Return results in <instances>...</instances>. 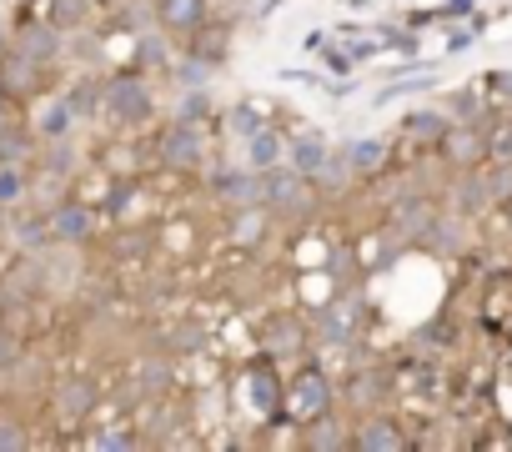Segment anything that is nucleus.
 <instances>
[{
    "label": "nucleus",
    "instance_id": "16",
    "mask_svg": "<svg viewBox=\"0 0 512 452\" xmlns=\"http://www.w3.org/2000/svg\"><path fill=\"white\" fill-rule=\"evenodd\" d=\"M327 156H332V141H327L322 131H297V136L287 141V156H282V161H287L302 181H312V176H317V166H322Z\"/></svg>",
    "mask_w": 512,
    "mask_h": 452
},
{
    "label": "nucleus",
    "instance_id": "23",
    "mask_svg": "<svg viewBox=\"0 0 512 452\" xmlns=\"http://www.w3.org/2000/svg\"><path fill=\"white\" fill-rule=\"evenodd\" d=\"M71 131H76V116H71L66 96L61 101H46L41 116H36V141H66Z\"/></svg>",
    "mask_w": 512,
    "mask_h": 452
},
{
    "label": "nucleus",
    "instance_id": "38",
    "mask_svg": "<svg viewBox=\"0 0 512 452\" xmlns=\"http://www.w3.org/2000/svg\"><path fill=\"white\" fill-rule=\"evenodd\" d=\"M136 61H141L146 71H151V66H156V71H166V66H171V46H166V41H151V36H146V41L136 46Z\"/></svg>",
    "mask_w": 512,
    "mask_h": 452
},
{
    "label": "nucleus",
    "instance_id": "35",
    "mask_svg": "<svg viewBox=\"0 0 512 452\" xmlns=\"http://www.w3.org/2000/svg\"><path fill=\"white\" fill-rule=\"evenodd\" d=\"M136 382H141V387H136L141 397H161L176 377H171V362H146V367L136 372Z\"/></svg>",
    "mask_w": 512,
    "mask_h": 452
},
{
    "label": "nucleus",
    "instance_id": "45",
    "mask_svg": "<svg viewBox=\"0 0 512 452\" xmlns=\"http://www.w3.org/2000/svg\"><path fill=\"white\" fill-rule=\"evenodd\" d=\"M502 206H507V216H512V196H507V201H502Z\"/></svg>",
    "mask_w": 512,
    "mask_h": 452
},
{
    "label": "nucleus",
    "instance_id": "24",
    "mask_svg": "<svg viewBox=\"0 0 512 452\" xmlns=\"http://www.w3.org/2000/svg\"><path fill=\"white\" fill-rule=\"evenodd\" d=\"M36 146H41V141H36L31 131L0 121V166H26V161L36 156Z\"/></svg>",
    "mask_w": 512,
    "mask_h": 452
},
{
    "label": "nucleus",
    "instance_id": "26",
    "mask_svg": "<svg viewBox=\"0 0 512 452\" xmlns=\"http://www.w3.org/2000/svg\"><path fill=\"white\" fill-rule=\"evenodd\" d=\"M46 21L61 26V31H86L91 26V0H51Z\"/></svg>",
    "mask_w": 512,
    "mask_h": 452
},
{
    "label": "nucleus",
    "instance_id": "3",
    "mask_svg": "<svg viewBox=\"0 0 512 452\" xmlns=\"http://www.w3.org/2000/svg\"><path fill=\"white\" fill-rule=\"evenodd\" d=\"M282 407H287V417L302 427V422H312V417H322V412L337 407V387H332V377H327L322 367L307 362L292 382H282Z\"/></svg>",
    "mask_w": 512,
    "mask_h": 452
},
{
    "label": "nucleus",
    "instance_id": "21",
    "mask_svg": "<svg viewBox=\"0 0 512 452\" xmlns=\"http://www.w3.org/2000/svg\"><path fill=\"white\" fill-rule=\"evenodd\" d=\"M387 397H392V377H387V372H352V382H347V402H352V407L372 412V407H382Z\"/></svg>",
    "mask_w": 512,
    "mask_h": 452
},
{
    "label": "nucleus",
    "instance_id": "39",
    "mask_svg": "<svg viewBox=\"0 0 512 452\" xmlns=\"http://www.w3.org/2000/svg\"><path fill=\"white\" fill-rule=\"evenodd\" d=\"M141 437L136 432H126V427H101L96 437H91V447H101V452H116V447H136Z\"/></svg>",
    "mask_w": 512,
    "mask_h": 452
},
{
    "label": "nucleus",
    "instance_id": "7",
    "mask_svg": "<svg viewBox=\"0 0 512 452\" xmlns=\"http://www.w3.org/2000/svg\"><path fill=\"white\" fill-rule=\"evenodd\" d=\"M11 51H21V56H31L36 66H61V56H66V31L61 26H51V21H21L16 26V36H11Z\"/></svg>",
    "mask_w": 512,
    "mask_h": 452
},
{
    "label": "nucleus",
    "instance_id": "28",
    "mask_svg": "<svg viewBox=\"0 0 512 452\" xmlns=\"http://www.w3.org/2000/svg\"><path fill=\"white\" fill-rule=\"evenodd\" d=\"M352 176H357V171H352V161H347L342 151H332V156H327V161L317 166L312 186H317V191H342V186H347Z\"/></svg>",
    "mask_w": 512,
    "mask_h": 452
},
{
    "label": "nucleus",
    "instance_id": "29",
    "mask_svg": "<svg viewBox=\"0 0 512 452\" xmlns=\"http://www.w3.org/2000/svg\"><path fill=\"white\" fill-rule=\"evenodd\" d=\"M136 196H141V181L136 176H116V186L106 191V216L111 221H126V211L136 206Z\"/></svg>",
    "mask_w": 512,
    "mask_h": 452
},
{
    "label": "nucleus",
    "instance_id": "14",
    "mask_svg": "<svg viewBox=\"0 0 512 452\" xmlns=\"http://www.w3.org/2000/svg\"><path fill=\"white\" fill-rule=\"evenodd\" d=\"M206 186H211V196L221 206H256V201H262V196H256V171L251 166H216Z\"/></svg>",
    "mask_w": 512,
    "mask_h": 452
},
{
    "label": "nucleus",
    "instance_id": "12",
    "mask_svg": "<svg viewBox=\"0 0 512 452\" xmlns=\"http://www.w3.org/2000/svg\"><path fill=\"white\" fill-rule=\"evenodd\" d=\"M307 322L302 317H292V312H282V317H272L267 327H262V352L272 357V362H287V357H302L307 352Z\"/></svg>",
    "mask_w": 512,
    "mask_h": 452
},
{
    "label": "nucleus",
    "instance_id": "10",
    "mask_svg": "<svg viewBox=\"0 0 512 452\" xmlns=\"http://www.w3.org/2000/svg\"><path fill=\"white\" fill-rule=\"evenodd\" d=\"M347 447H357V452H397V447H407V432H402V422H397L392 412H377V407H372V412L352 427Z\"/></svg>",
    "mask_w": 512,
    "mask_h": 452
},
{
    "label": "nucleus",
    "instance_id": "44",
    "mask_svg": "<svg viewBox=\"0 0 512 452\" xmlns=\"http://www.w3.org/2000/svg\"><path fill=\"white\" fill-rule=\"evenodd\" d=\"M6 51H11V36H6V31H0V56H6Z\"/></svg>",
    "mask_w": 512,
    "mask_h": 452
},
{
    "label": "nucleus",
    "instance_id": "22",
    "mask_svg": "<svg viewBox=\"0 0 512 452\" xmlns=\"http://www.w3.org/2000/svg\"><path fill=\"white\" fill-rule=\"evenodd\" d=\"M302 432H307L302 442H307V447H317V452H337V447H347V437H352V432H347V422H342L337 412H322V417L302 422Z\"/></svg>",
    "mask_w": 512,
    "mask_h": 452
},
{
    "label": "nucleus",
    "instance_id": "5",
    "mask_svg": "<svg viewBox=\"0 0 512 452\" xmlns=\"http://www.w3.org/2000/svg\"><path fill=\"white\" fill-rule=\"evenodd\" d=\"M362 317H367V307H362L357 292H342V297L322 302L317 307V342L322 347H352L357 332H362Z\"/></svg>",
    "mask_w": 512,
    "mask_h": 452
},
{
    "label": "nucleus",
    "instance_id": "34",
    "mask_svg": "<svg viewBox=\"0 0 512 452\" xmlns=\"http://www.w3.org/2000/svg\"><path fill=\"white\" fill-rule=\"evenodd\" d=\"M206 327H196V322H186V327H176L171 337H166V347L176 352V357H191V352H206Z\"/></svg>",
    "mask_w": 512,
    "mask_h": 452
},
{
    "label": "nucleus",
    "instance_id": "4",
    "mask_svg": "<svg viewBox=\"0 0 512 452\" xmlns=\"http://www.w3.org/2000/svg\"><path fill=\"white\" fill-rule=\"evenodd\" d=\"M96 407H101V382L86 377V372H71V377H61V382L51 387V412H56L61 427H81V422H91Z\"/></svg>",
    "mask_w": 512,
    "mask_h": 452
},
{
    "label": "nucleus",
    "instance_id": "30",
    "mask_svg": "<svg viewBox=\"0 0 512 452\" xmlns=\"http://www.w3.org/2000/svg\"><path fill=\"white\" fill-rule=\"evenodd\" d=\"M166 71L181 81V91H191V86H206L216 66H211V61H201V56H181V61H171Z\"/></svg>",
    "mask_w": 512,
    "mask_h": 452
},
{
    "label": "nucleus",
    "instance_id": "20",
    "mask_svg": "<svg viewBox=\"0 0 512 452\" xmlns=\"http://www.w3.org/2000/svg\"><path fill=\"white\" fill-rule=\"evenodd\" d=\"M267 206L262 201H256V206H231V226H226V232H231V242L236 247H256V242H262L267 237Z\"/></svg>",
    "mask_w": 512,
    "mask_h": 452
},
{
    "label": "nucleus",
    "instance_id": "43",
    "mask_svg": "<svg viewBox=\"0 0 512 452\" xmlns=\"http://www.w3.org/2000/svg\"><path fill=\"white\" fill-rule=\"evenodd\" d=\"M327 66H332V71H352L357 61H352L347 51H327Z\"/></svg>",
    "mask_w": 512,
    "mask_h": 452
},
{
    "label": "nucleus",
    "instance_id": "11",
    "mask_svg": "<svg viewBox=\"0 0 512 452\" xmlns=\"http://www.w3.org/2000/svg\"><path fill=\"white\" fill-rule=\"evenodd\" d=\"M437 151L447 156V166H457V171H472V166H482L487 161V131L482 126H447V136L437 141Z\"/></svg>",
    "mask_w": 512,
    "mask_h": 452
},
{
    "label": "nucleus",
    "instance_id": "42",
    "mask_svg": "<svg viewBox=\"0 0 512 452\" xmlns=\"http://www.w3.org/2000/svg\"><path fill=\"white\" fill-rule=\"evenodd\" d=\"M16 352H21V347H16V337H11L6 327H0V367H11V362H16Z\"/></svg>",
    "mask_w": 512,
    "mask_h": 452
},
{
    "label": "nucleus",
    "instance_id": "37",
    "mask_svg": "<svg viewBox=\"0 0 512 452\" xmlns=\"http://www.w3.org/2000/svg\"><path fill=\"white\" fill-rule=\"evenodd\" d=\"M487 161H512V121L487 126Z\"/></svg>",
    "mask_w": 512,
    "mask_h": 452
},
{
    "label": "nucleus",
    "instance_id": "31",
    "mask_svg": "<svg viewBox=\"0 0 512 452\" xmlns=\"http://www.w3.org/2000/svg\"><path fill=\"white\" fill-rule=\"evenodd\" d=\"M66 106H71L76 121L96 116V111H101V86H96V81H76V86L66 91Z\"/></svg>",
    "mask_w": 512,
    "mask_h": 452
},
{
    "label": "nucleus",
    "instance_id": "33",
    "mask_svg": "<svg viewBox=\"0 0 512 452\" xmlns=\"http://www.w3.org/2000/svg\"><path fill=\"white\" fill-rule=\"evenodd\" d=\"M26 191H31L26 166H0V206H16V201H26Z\"/></svg>",
    "mask_w": 512,
    "mask_h": 452
},
{
    "label": "nucleus",
    "instance_id": "6",
    "mask_svg": "<svg viewBox=\"0 0 512 452\" xmlns=\"http://www.w3.org/2000/svg\"><path fill=\"white\" fill-rule=\"evenodd\" d=\"M241 397H246V407H251L256 417H267V422H287V407H282V377H277L272 357L251 362V367L241 372Z\"/></svg>",
    "mask_w": 512,
    "mask_h": 452
},
{
    "label": "nucleus",
    "instance_id": "13",
    "mask_svg": "<svg viewBox=\"0 0 512 452\" xmlns=\"http://www.w3.org/2000/svg\"><path fill=\"white\" fill-rule=\"evenodd\" d=\"M432 221H437V206H432L427 196H407V201H397V206H392L387 232H392L397 242H427Z\"/></svg>",
    "mask_w": 512,
    "mask_h": 452
},
{
    "label": "nucleus",
    "instance_id": "9",
    "mask_svg": "<svg viewBox=\"0 0 512 452\" xmlns=\"http://www.w3.org/2000/svg\"><path fill=\"white\" fill-rule=\"evenodd\" d=\"M46 81H51V66H36L21 51L0 56V101H31Z\"/></svg>",
    "mask_w": 512,
    "mask_h": 452
},
{
    "label": "nucleus",
    "instance_id": "27",
    "mask_svg": "<svg viewBox=\"0 0 512 452\" xmlns=\"http://www.w3.org/2000/svg\"><path fill=\"white\" fill-rule=\"evenodd\" d=\"M11 237H16V247H21V252H41V247L51 242V226H46V211H36V216H21V221L11 226Z\"/></svg>",
    "mask_w": 512,
    "mask_h": 452
},
{
    "label": "nucleus",
    "instance_id": "36",
    "mask_svg": "<svg viewBox=\"0 0 512 452\" xmlns=\"http://www.w3.org/2000/svg\"><path fill=\"white\" fill-rule=\"evenodd\" d=\"M21 447H31V432L21 427V417L0 412V452H21Z\"/></svg>",
    "mask_w": 512,
    "mask_h": 452
},
{
    "label": "nucleus",
    "instance_id": "19",
    "mask_svg": "<svg viewBox=\"0 0 512 452\" xmlns=\"http://www.w3.org/2000/svg\"><path fill=\"white\" fill-rule=\"evenodd\" d=\"M287 156V136L277 131V126H256L251 136H246V166L251 171H267V166H277Z\"/></svg>",
    "mask_w": 512,
    "mask_h": 452
},
{
    "label": "nucleus",
    "instance_id": "40",
    "mask_svg": "<svg viewBox=\"0 0 512 452\" xmlns=\"http://www.w3.org/2000/svg\"><path fill=\"white\" fill-rule=\"evenodd\" d=\"M226 121H231V136H236V141H246V136H251L256 126H267V121L256 116L251 106H231V116H226Z\"/></svg>",
    "mask_w": 512,
    "mask_h": 452
},
{
    "label": "nucleus",
    "instance_id": "8",
    "mask_svg": "<svg viewBox=\"0 0 512 452\" xmlns=\"http://www.w3.org/2000/svg\"><path fill=\"white\" fill-rule=\"evenodd\" d=\"M46 226H51V242L81 247V242L96 237V211H91L86 201H76V196H61V201L46 211Z\"/></svg>",
    "mask_w": 512,
    "mask_h": 452
},
{
    "label": "nucleus",
    "instance_id": "41",
    "mask_svg": "<svg viewBox=\"0 0 512 452\" xmlns=\"http://www.w3.org/2000/svg\"><path fill=\"white\" fill-rule=\"evenodd\" d=\"M487 96H492V106H512V71H492L487 81Z\"/></svg>",
    "mask_w": 512,
    "mask_h": 452
},
{
    "label": "nucleus",
    "instance_id": "25",
    "mask_svg": "<svg viewBox=\"0 0 512 452\" xmlns=\"http://www.w3.org/2000/svg\"><path fill=\"white\" fill-rule=\"evenodd\" d=\"M457 216H472V211H482V206H492V196H487V176L482 171H467L462 181H457Z\"/></svg>",
    "mask_w": 512,
    "mask_h": 452
},
{
    "label": "nucleus",
    "instance_id": "2",
    "mask_svg": "<svg viewBox=\"0 0 512 452\" xmlns=\"http://www.w3.org/2000/svg\"><path fill=\"white\" fill-rule=\"evenodd\" d=\"M206 156H211V141L196 121H171L161 136H156V161L166 171H181V176H196L206 171Z\"/></svg>",
    "mask_w": 512,
    "mask_h": 452
},
{
    "label": "nucleus",
    "instance_id": "15",
    "mask_svg": "<svg viewBox=\"0 0 512 452\" xmlns=\"http://www.w3.org/2000/svg\"><path fill=\"white\" fill-rule=\"evenodd\" d=\"M206 21H211L206 0H156V26H161L166 36H191V31H201Z\"/></svg>",
    "mask_w": 512,
    "mask_h": 452
},
{
    "label": "nucleus",
    "instance_id": "17",
    "mask_svg": "<svg viewBox=\"0 0 512 452\" xmlns=\"http://www.w3.org/2000/svg\"><path fill=\"white\" fill-rule=\"evenodd\" d=\"M342 156L352 161L357 176H377V171L392 161V141H387V136H357V141L342 146Z\"/></svg>",
    "mask_w": 512,
    "mask_h": 452
},
{
    "label": "nucleus",
    "instance_id": "1",
    "mask_svg": "<svg viewBox=\"0 0 512 452\" xmlns=\"http://www.w3.org/2000/svg\"><path fill=\"white\" fill-rule=\"evenodd\" d=\"M101 116L111 126H146L156 116V91L141 71H116L101 86Z\"/></svg>",
    "mask_w": 512,
    "mask_h": 452
},
{
    "label": "nucleus",
    "instance_id": "32",
    "mask_svg": "<svg viewBox=\"0 0 512 452\" xmlns=\"http://www.w3.org/2000/svg\"><path fill=\"white\" fill-rule=\"evenodd\" d=\"M211 116V96H206V86H191V91H181V101H176V116L171 121H206Z\"/></svg>",
    "mask_w": 512,
    "mask_h": 452
},
{
    "label": "nucleus",
    "instance_id": "18",
    "mask_svg": "<svg viewBox=\"0 0 512 452\" xmlns=\"http://www.w3.org/2000/svg\"><path fill=\"white\" fill-rule=\"evenodd\" d=\"M447 126H452V116L442 106H427V111H407L402 116V136L417 141V146H437L447 136Z\"/></svg>",
    "mask_w": 512,
    "mask_h": 452
}]
</instances>
